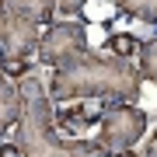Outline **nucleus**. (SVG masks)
I'll return each mask as SVG.
<instances>
[{
  "label": "nucleus",
  "instance_id": "13",
  "mask_svg": "<svg viewBox=\"0 0 157 157\" xmlns=\"http://www.w3.org/2000/svg\"><path fill=\"white\" fill-rule=\"evenodd\" d=\"M0 157H21V147L17 143H0Z\"/></svg>",
  "mask_w": 157,
  "mask_h": 157
},
{
  "label": "nucleus",
  "instance_id": "5",
  "mask_svg": "<svg viewBox=\"0 0 157 157\" xmlns=\"http://www.w3.org/2000/svg\"><path fill=\"white\" fill-rule=\"evenodd\" d=\"M42 25L28 21V17L14 14V11H0V56H32L39 45Z\"/></svg>",
  "mask_w": 157,
  "mask_h": 157
},
{
  "label": "nucleus",
  "instance_id": "9",
  "mask_svg": "<svg viewBox=\"0 0 157 157\" xmlns=\"http://www.w3.org/2000/svg\"><path fill=\"white\" fill-rule=\"evenodd\" d=\"M119 11L129 14V17H140V21L154 25L157 28V0H115Z\"/></svg>",
  "mask_w": 157,
  "mask_h": 157
},
{
  "label": "nucleus",
  "instance_id": "6",
  "mask_svg": "<svg viewBox=\"0 0 157 157\" xmlns=\"http://www.w3.org/2000/svg\"><path fill=\"white\" fill-rule=\"evenodd\" d=\"M17 112H21V94L17 84L4 73V56H0V136L17 122Z\"/></svg>",
  "mask_w": 157,
  "mask_h": 157
},
{
  "label": "nucleus",
  "instance_id": "11",
  "mask_svg": "<svg viewBox=\"0 0 157 157\" xmlns=\"http://www.w3.org/2000/svg\"><path fill=\"white\" fill-rule=\"evenodd\" d=\"M4 73L17 84L21 77H28V73H32V59H28V56H4Z\"/></svg>",
  "mask_w": 157,
  "mask_h": 157
},
{
  "label": "nucleus",
  "instance_id": "4",
  "mask_svg": "<svg viewBox=\"0 0 157 157\" xmlns=\"http://www.w3.org/2000/svg\"><path fill=\"white\" fill-rule=\"evenodd\" d=\"M84 52H91V45H87V28L80 21H52L39 35V45H35L39 63H45L52 70L70 59H80Z\"/></svg>",
  "mask_w": 157,
  "mask_h": 157
},
{
  "label": "nucleus",
  "instance_id": "3",
  "mask_svg": "<svg viewBox=\"0 0 157 157\" xmlns=\"http://www.w3.org/2000/svg\"><path fill=\"white\" fill-rule=\"evenodd\" d=\"M147 133V112L136 108L133 101H108L98 122V147L105 154L129 150L133 143H140Z\"/></svg>",
  "mask_w": 157,
  "mask_h": 157
},
{
  "label": "nucleus",
  "instance_id": "8",
  "mask_svg": "<svg viewBox=\"0 0 157 157\" xmlns=\"http://www.w3.org/2000/svg\"><path fill=\"white\" fill-rule=\"evenodd\" d=\"M136 70H140L143 80H154L157 84V35L140 42V49H136Z\"/></svg>",
  "mask_w": 157,
  "mask_h": 157
},
{
  "label": "nucleus",
  "instance_id": "10",
  "mask_svg": "<svg viewBox=\"0 0 157 157\" xmlns=\"http://www.w3.org/2000/svg\"><path fill=\"white\" fill-rule=\"evenodd\" d=\"M105 49L112 52V56L133 59V56H136V49H140V39H136V35H129V32H112V35L105 39Z\"/></svg>",
  "mask_w": 157,
  "mask_h": 157
},
{
  "label": "nucleus",
  "instance_id": "16",
  "mask_svg": "<svg viewBox=\"0 0 157 157\" xmlns=\"http://www.w3.org/2000/svg\"><path fill=\"white\" fill-rule=\"evenodd\" d=\"M0 11H4V0H0Z\"/></svg>",
  "mask_w": 157,
  "mask_h": 157
},
{
  "label": "nucleus",
  "instance_id": "1",
  "mask_svg": "<svg viewBox=\"0 0 157 157\" xmlns=\"http://www.w3.org/2000/svg\"><path fill=\"white\" fill-rule=\"evenodd\" d=\"M143 87V77L136 63L122 56H98L94 49L80 59H70L52 70L49 80V101L67 105V101H136Z\"/></svg>",
  "mask_w": 157,
  "mask_h": 157
},
{
  "label": "nucleus",
  "instance_id": "7",
  "mask_svg": "<svg viewBox=\"0 0 157 157\" xmlns=\"http://www.w3.org/2000/svg\"><path fill=\"white\" fill-rule=\"evenodd\" d=\"M4 7L35 25H52V17H56V0H4Z\"/></svg>",
  "mask_w": 157,
  "mask_h": 157
},
{
  "label": "nucleus",
  "instance_id": "14",
  "mask_svg": "<svg viewBox=\"0 0 157 157\" xmlns=\"http://www.w3.org/2000/svg\"><path fill=\"white\" fill-rule=\"evenodd\" d=\"M143 157H157V129L150 133V140H147V154Z\"/></svg>",
  "mask_w": 157,
  "mask_h": 157
},
{
  "label": "nucleus",
  "instance_id": "15",
  "mask_svg": "<svg viewBox=\"0 0 157 157\" xmlns=\"http://www.w3.org/2000/svg\"><path fill=\"white\" fill-rule=\"evenodd\" d=\"M112 157H140V154H136V150H133V147H129V150H115Z\"/></svg>",
  "mask_w": 157,
  "mask_h": 157
},
{
  "label": "nucleus",
  "instance_id": "2",
  "mask_svg": "<svg viewBox=\"0 0 157 157\" xmlns=\"http://www.w3.org/2000/svg\"><path fill=\"white\" fill-rule=\"evenodd\" d=\"M17 94H21V112L14 122V143L21 147V157H112L98 147V140H77V136L56 133L49 91L35 73L17 80Z\"/></svg>",
  "mask_w": 157,
  "mask_h": 157
},
{
  "label": "nucleus",
  "instance_id": "12",
  "mask_svg": "<svg viewBox=\"0 0 157 157\" xmlns=\"http://www.w3.org/2000/svg\"><path fill=\"white\" fill-rule=\"evenodd\" d=\"M84 4H87V0H56V11L59 14H70V17H80Z\"/></svg>",
  "mask_w": 157,
  "mask_h": 157
}]
</instances>
